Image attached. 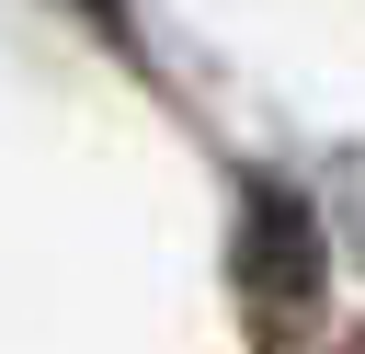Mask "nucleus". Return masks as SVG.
Instances as JSON below:
<instances>
[{
	"label": "nucleus",
	"mask_w": 365,
	"mask_h": 354,
	"mask_svg": "<svg viewBox=\"0 0 365 354\" xmlns=\"http://www.w3.org/2000/svg\"><path fill=\"white\" fill-rule=\"evenodd\" d=\"M354 354H365V343H354Z\"/></svg>",
	"instance_id": "nucleus-1"
}]
</instances>
